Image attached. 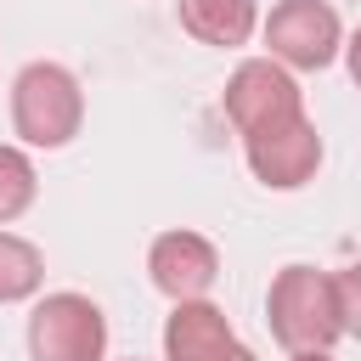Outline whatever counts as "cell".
Wrapping results in <instances>:
<instances>
[{"label":"cell","mask_w":361,"mask_h":361,"mask_svg":"<svg viewBox=\"0 0 361 361\" xmlns=\"http://www.w3.org/2000/svg\"><path fill=\"white\" fill-rule=\"evenodd\" d=\"M265 327L282 350H333L344 338L333 271L305 265V259L282 265L265 288Z\"/></svg>","instance_id":"obj_1"},{"label":"cell","mask_w":361,"mask_h":361,"mask_svg":"<svg viewBox=\"0 0 361 361\" xmlns=\"http://www.w3.org/2000/svg\"><path fill=\"white\" fill-rule=\"evenodd\" d=\"M79 124H85V85L73 68L28 62L11 79V130L23 135V147L56 152L79 135Z\"/></svg>","instance_id":"obj_2"},{"label":"cell","mask_w":361,"mask_h":361,"mask_svg":"<svg viewBox=\"0 0 361 361\" xmlns=\"http://www.w3.org/2000/svg\"><path fill=\"white\" fill-rule=\"evenodd\" d=\"M265 56L282 62L288 73H322L344 56V23L327 0H276L259 17Z\"/></svg>","instance_id":"obj_3"},{"label":"cell","mask_w":361,"mask_h":361,"mask_svg":"<svg viewBox=\"0 0 361 361\" xmlns=\"http://www.w3.org/2000/svg\"><path fill=\"white\" fill-rule=\"evenodd\" d=\"M107 355V316L90 293H45L28 310V361H102Z\"/></svg>","instance_id":"obj_4"},{"label":"cell","mask_w":361,"mask_h":361,"mask_svg":"<svg viewBox=\"0 0 361 361\" xmlns=\"http://www.w3.org/2000/svg\"><path fill=\"white\" fill-rule=\"evenodd\" d=\"M322 130L310 124V113H288V118H271L259 130L243 135V158H248V175L271 192H299L305 180H316L322 169Z\"/></svg>","instance_id":"obj_5"},{"label":"cell","mask_w":361,"mask_h":361,"mask_svg":"<svg viewBox=\"0 0 361 361\" xmlns=\"http://www.w3.org/2000/svg\"><path fill=\"white\" fill-rule=\"evenodd\" d=\"M220 107H226L231 130L248 135V130H259V124H271V118L299 113V107H305V90H299V79H293L282 62H271V56H248V62H237V73L226 79Z\"/></svg>","instance_id":"obj_6"},{"label":"cell","mask_w":361,"mask_h":361,"mask_svg":"<svg viewBox=\"0 0 361 361\" xmlns=\"http://www.w3.org/2000/svg\"><path fill=\"white\" fill-rule=\"evenodd\" d=\"M147 276L152 288L175 305V299H209V288L220 282V248L203 237V231H158L152 248H147Z\"/></svg>","instance_id":"obj_7"},{"label":"cell","mask_w":361,"mask_h":361,"mask_svg":"<svg viewBox=\"0 0 361 361\" xmlns=\"http://www.w3.org/2000/svg\"><path fill=\"white\" fill-rule=\"evenodd\" d=\"M231 338L237 333L214 299H175L164 316V361H203Z\"/></svg>","instance_id":"obj_8"},{"label":"cell","mask_w":361,"mask_h":361,"mask_svg":"<svg viewBox=\"0 0 361 361\" xmlns=\"http://www.w3.org/2000/svg\"><path fill=\"white\" fill-rule=\"evenodd\" d=\"M175 17L197 45L214 51H237L259 34V0H175Z\"/></svg>","instance_id":"obj_9"},{"label":"cell","mask_w":361,"mask_h":361,"mask_svg":"<svg viewBox=\"0 0 361 361\" xmlns=\"http://www.w3.org/2000/svg\"><path fill=\"white\" fill-rule=\"evenodd\" d=\"M45 288V254L0 226V305H23Z\"/></svg>","instance_id":"obj_10"},{"label":"cell","mask_w":361,"mask_h":361,"mask_svg":"<svg viewBox=\"0 0 361 361\" xmlns=\"http://www.w3.org/2000/svg\"><path fill=\"white\" fill-rule=\"evenodd\" d=\"M39 197V175H34V158L11 141H0V226L23 220Z\"/></svg>","instance_id":"obj_11"},{"label":"cell","mask_w":361,"mask_h":361,"mask_svg":"<svg viewBox=\"0 0 361 361\" xmlns=\"http://www.w3.org/2000/svg\"><path fill=\"white\" fill-rule=\"evenodd\" d=\"M333 288H338V322L350 338H361V259H350L344 271H333Z\"/></svg>","instance_id":"obj_12"},{"label":"cell","mask_w":361,"mask_h":361,"mask_svg":"<svg viewBox=\"0 0 361 361\" xmlns=\"http://www.w3.org/2000/svg\"><path fill=\"white\" fill-rule=\"evenodd\" d=\"M344 68H350V79H355V90H361V28L344 39Z\"/></svg>","instance_id":"obj_13"},{"label":"cell","mask_w":361,"mask_h":361,"mask_svg":"<svg viewBox=\"0 0 361 361\" xmlns=\"http://www.w3.org/2000/svg\"><path fill=\"white\" fill-rule=\"evenodd\" d=\"M203 361H259V355H254L248 344H237V338H231V344H220V350H214V355H203Z\"/></svg>","instance_id":"obj_14"},{"label":"cell","mask_w":361,"mask_h":361,"mask_svg":"<svg viewBox=\"0 0 361 361\" xmlns=\"http://www.w3.org/2000/svg\"><path fill=\"white\" fill-rule=\"evenodd\" d=\"M288 361H333V350H288Z\"/></svg>","instance_id":"obj_15"},{"label":"cell","mask_w":361,"mask_h":361,"mask_svg":"<svg viewBox=\"0 0 361 361\" xmlns=\"http://www.w3.org/2000/svg\"><path fill=\"white\" fill-rule=\"evenodd\" d=\"M130 361H141V355H130Z\"/></svg>","instance_id":"obj_16"}]
</instances>
